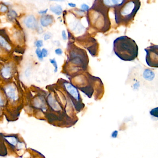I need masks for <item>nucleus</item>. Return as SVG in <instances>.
Wrapping results in <instances>:
<instances>
[{
  "mask_svg": "<svg viewBox=\"0 0 158 158\" xmlns=\"http://www.w3.org/2000/svg\"><path fill=\"white\" fill-rule=\"evenodd\" d=\"M24 23L27 27L30 29H36L38 26V22L35 16L30 15L25 19Z\"/></svg>",
  "mask_w": 158,
  "mask_h": 158,
  "instance_id": "8",
  "label": "nucleus"
},
{
  "mask_svg": "<svg viewBox=\"0 0 158 158\" xmlns=\"http://www.w3.org/2000/svg\"><path fill=\"white\" fill-rule=\"evenodd\" d=\"M62 86L71 100L72 104L76 110L80 111L83 109L85 105L83 103L79 90L72 83L65 80L62 81Z\"/></svg>",
  "mask_w": 158,
  "mask_h": 158,
  "instance_id": "6",
  "label": "nucleus"
},
{
  "mask_svg": "<svg viewBox=\"0 0 158 158\" xmlns=\"http://www.w3.org/2000/svg\"><path fill=\"white\" fill-rule=\"evenodd\" d=\"M146 62L149 67H158V45H153L145 49Z\"/></svg>",
  "mask_w": 158,
  "mask_h": 158,
  "instance_id": "7",
  "label": "nucleus"
},
{
  "mask_svg": "<svg viewBox=\"0 0 158 158\" xmlns=\"http://www.w3.org/2000/svg\"><path fill=\"white\" fill-rule=\"evenodd\" d=\"M62 37L64 41H66L67 39V37L66 35V32L65 30H63L62 32Z\"/></svg>",
  "mask_w": 158,
  "mask_h": 158,
  "instance_id": "28",
  "label": "nucleus"
},
{
  "mask_svg": "<svg viewBox=\"0 0 158 158\" xmlns=\"http://www.w3.org/2000/svg\"><path fill=\"white\" fill-rule=\"evenodd\" d=\"M55 53L57 55H61L63 54V51L60 48H57L55 50Z\"/></svg>",
  "mask_w": 158,
  "mask_h": 158,
  "instance_id": "27",
  "label": "nucleus"
},
{
  "mask_svg": "<svg viewBox=\"0 0 158 158\" xmlns=\"http://www.w3.org/2000/svg\"><path fill=\"white\" fill-rule=\"evenodd\" d=\"M109 8L103 4L102 1H95L87 11L89 26L100 33H105L110 28L109 16Z\"/></svg>",
  "mask_w": 158,
  "mask_h": 158,
  "instance_id": "1",
  "label": "nucleus"
},
{
  "mask_svg": "<svg viewBox=\"0 0 158 158\" xmlns=\"http://www.w3.org/2000/svg\"><path fill=\"white\" fill-rule=\"evenodd\" d=\"M157 111H158V108H156L154 109H152L150 111V114L151 115H153L155 117H157Z\"/></svg>",
  "mask_w": 158,
  "mask_h": 158,
  "instance_id": "24",
  "label": "nucleus"
},
{
  "mask_svg": "<svg viewBox=\"0 0 158 158\" xmlns=\"http://www.w3.org/2000/svg\"><path fill=\"white\" fill-rule=\"evenodd\" d=\"M0 46L3 47V48L9 50L11 49V46L7 41L3 37L0 36Z\"/></svg>",
  "mask_w": 158,
  "mask_h": 158,
  "instance_id": "16",
  "label": "nucleus"
},
{
  "mask_svg": "<svg viewBox=\"0 0 158 158\" xmlns=\"http://www.w3.org/2000/svg\"><path fill=\"white\" fill-rule=\"evenodd\" d=\"M4 102L3 99L1 98V96H0V106L3 105Z\"/></svg>",
  "mask_w": 158,
  "mask_h": 158,
  "instance_id": "32",
  "label": "nucleus"
},
{
  "mask_svg": "<svg viewBox=\"0 0 158 158\" xmlns=\"http://www.w3.org/2000/svg\"><path fill=\"white\" fill-rule=\"evenodd\" d=\"M8 10V9H7V7L6 6H5V5H1L0 6V12H6Z\"/></svg>",
  "mask_w": 158,
  "mask_h": 158,
  "instance_id": "23",
  "label": "nucleus"
},
{
  "mask_svg": "<svg viewBox=\"0 0 158 158\" xmlns=\"http://www.w3.org/2000/svg\"><path fill=\"white\" fill-rule=\"evenodd\" d=\"M70 45L68 63L73 71L71 77L87 71L89 64V58L86 51L77 47L73 43Z\"/></svg>",
  "mask_w": 158,
  "mask_h": 158,
  "instance_id": "4",
  "label": "nucleus"
},
{
  "mask_svg": "<svg viewBox=\"0 0 158 158\" xmlns=\"http://www.w3.org/2000/svg\"><path fill=\"white\" fill-rule=\"evenodd\" d=\"M97 78L87 72L85 75L80 73L72 77L70 81L77 89H80L89 98H91L94 91V82Z\"/></svg>",
  "mask_w": 158,
  "mask_h": 158,
  "instance_id": "5",
  "label": "nucleus"
},
{
  "mask_svg": "<svg viewBox=\"0 0 158 158\" xmlns=\"http://www.w3.org/2000/svg\"><path fill=\"white\" fill-rule=\"evenodd\" d=\"M35 46L37 47V48H41L43 46V41H41V40H38V41L35 42Z\"/></svg>",
  "mask_w": 158,
  "mask_h": 158,
  "instance_id": "22",
  "label": "nucleus"
},
{
  "mask_svg": "<svg viewBox=\"0 0 158 158\" xmlns=\"http://www.w3.org/2000/svg\"><path fill=\"white\" fill-rule=\"evenodd\" d=\"M51 11L57 15H60L63 12L62 7L60 5H52L50 7Z\"/></svg>",
  "mask_w": 158,
  "mask_h": 158,
  "instance_id": "14",
  "label": "nucleus"
},
{
  "mask_svg": "<svg viewBox=\"0 0 158 158\" xmlns=\"http://www.w3.org/2000/svg\"><path fill=\"white\" fill-rule=\"evenodd\" d=\"M113 50L119 59L125 61H133L138 55V47L136 42L127 36H121L115 39Z\"/></svg>",
  "mask_w": 158,
  "mask_h": 158,
  "instance_id": "2",
  "label": "nucleus"
},
{
  "mask_svg": "<svg viewBox=\"0 0 158 158\" xmlns=\"http://www.w3.org/2000/svg\"><path fill=\"white\" fill-rule=\"evenodd\" d=\"M68 5L69 6H70V7H76V4L75 3H68Z\"/></svg>",
  "mask_w": 158,
  "mask_h": 158,
  "instance_id": "31",
  "label": "nucleus"
},
{
  "mask_svg": "<svg viewBox=\"0 0 158 158\" xmlns=\"http://www.w3.org/2000/svg\"><path fill=\"white\" fill-rule=\"evenodd\" d=\"M7 16L9 19H10L11 20H14L16 18L17 16V14H16L15 11L14 10H11L9 12V13L7 14Z\"/></svg>",
  "mask_w": 158,
  "mask_h": 158,
  "instance_id": "17",
  "label": "nucleus"
},
{
  "mask_svg": "<svg viewBox=\"0 0 158 158\" xmlns=\"http://www.w3.org/2000/svg\"><path fill=\"white\" fill-rule=\"evenodd\" d=\"M125 0H105L102 1L104 5L110 9V7L115 8L121 5Z\"/></svg>",
  "mask_w": 158,
  "mask_h": 158,
  "instance_id": "10",
  "label": "nucleus"
},
{
  "mask_svg": "<svg viewBox=\"0 0 158 158\" xmlns=\"http://www.w3.org/2000/svg\"><path fill=\"white\" fill-rule=\"evenodd\" d=\"M90 7L88 5H87L86 4L83 3L81 5V10H82L83 12H86L89 10Z\"/></svg>",
  "mask_w": 158,
  "mask_h": 158,
  "instance_id": "21",
  "label": "nucleus"
},
{
  "mask_svg": "<svg viewBox=\"0 0 158 158\" xmlns=\"http://www.w3.org/2000/svg\"><path fill=\"white\" fill-rule=\"evenodd\" d=\"M52 35L51 33H45L44 35V40L45 41H47L48 39H50L51 38H52Z\"/></svg>",
  "mask_w": 158,
  "mask_h": 158,
  "instance_id": "25",
  "label": "nucleus"
},
{
  "mask_svg": "<svg viewBox=\"0 0 158 158\" xmlns=\"http://www.w3.org/2000/svg\"><path fill=\"white\" fill-rule=\"evenodd\" d=\"M48 101L49 105L54 110L56 111L60 110V106L58 102L54 99V97L52 96V95H50L49 96H48Z\"/></svg>",
  "mask_w": 158,
  "mask_h": 158,
  "instance_id": "13",
  "label": "nucleus"
},
{
  "mask_svg": "<svg viewBox=\"0 0 158 158\" xmlns=\"http://www.w3.org/2000/svg\"><path fill=\"white\" fill-rule=\"evenodd\" d=\"M42 54L43 55V57H47L48 54V51L45 48H43L41 50Z\"/></svg>",
  "mask_w": 158,
  "mask_h": 158,
  "instance_id": "26",
  "label": "nucleus"
},
{
  "mask_svg": "<svg viewBox=\"0 0 158 158\" xmlns=\"http://www.w3.org/2000/svg\"><path fill=\"white\" fill-rule=\"evenodd\" d=\"M36 54L37 55L38 58H39V60H42L43 59V57L42 54L41 50L39 48H37L36 50Z\"/></svg>",
  "mask_w": 158,
  "mask_h": 158,
  "instance_id": "20",
  "label": "nucleus"
},
{
  "mask_svg": "<svg viewBox=\"0 0 158 158\" xmlns=\"http://www.w3.org/2000/svg\"><path fill=\"white\" fill-rule=\"evenodd\" d=\"M41 24L44 27H47L53 23V17L51 15H44L41 18Z\"/></svg>",
  "mask_w": 158,
  "mask_h": 158,
  "instance_id": "11",
  "label": "nucleus"
},
{
  "mask_svg": "<svg viewBox=\"0 0 158 158\" xmlns=\"http://www.w3.org/2000/svg\"><path fill=\"white\" fill-rule=\"evenodd\" d=\"M47 11H48L47 9L44 10H41V11H39V13L40 14H41V15H45L47 13Z\"/></svg>",
  "mask_w": 158,
  "mask_h": 158,
  "instance_id": "30",
  "label": "nucleus"
},
{
  "mask_svg": "<svg viewBox=\"0 0 158 158\" xmlns=\"http://www.w3.org/2000/svg\"><path fill=\"white\" fill-rule=\"evenodd\" d=\"M11 68L9 66H6L4 67L1 71V74L5 79H9L11 76Z\"/></svg>",
  "mask_w": 158,
  "mask_h": 158,
  "instance_id": "15",
  "label": "nucleus"
},
{
  "mask_svg": "<svg viewBox=\"0 0 158 158\" xmlns=\"http://www.w3.org/2000/svg\"><path fill=\"white\" fill-rule=\"evenodd\" d=\"M6 139L8 141V142L9 143L12 145H16V143H17L16 139L14 137H7Z\"/></svg>",
  "mask_w": 158,
  "mask_h": 158,
  "instance_id": "18",
  "label": "nucleus"
},
{
  "mask_svg": "<svg viewBox=\"0 0 158 158\" xmlns=\"http://www.w3.org/2000/svg\"><path fill=\"white\" fill-rule=\"evenodd\" d=\"M5 93L7 97L11 100L15 101L18 98V93L15 87L12 85H9L5 89Z\"/></svg>",
  "mask_w": 158,
  "mask_h": 158,
  "instance_id": "9",
  "label": "nucleus"
},
{
  "mask_svg": "<svg viewBox=\"0 0 158 158\" xmlns=\"http://www.w3.org/2000/svg\"><path fill=\"white\" fill-rule=\"evenodd\" d=\"M118 135V131H115L113 132V133L112 134V137L113 138H116L117 137V135Z\"/></svg>",
  "mask_w": 158,
  "mask_h": 158,
  "instance_id": "29",
  "label": "nucleus"
},
{
  "mask_svg": "<svg viewBox=\"0 0 158 158\" xmlns=\"http://www.w3.org/2000/svg\"><path fill=\"white\" fill-rule=\"evenodd\" d=\"M155 72L149 69H145L143 72V77L147 81L153 80L155 79Z\"/></svg>",
  "mask_w": 158,
  "mask_h": 158,
  "instance_id": "12",
  "label": "nucleus"
},
{
  "mask_svg": "<svg viewBox=\"0 0 158 158\" xmlns=\"http://www.w3.org/2000/svg\"><path fill=\"white\" fill-rule=\"evenodd\" d=\"M141 6L139 0H125L121 5L114 8L115 23L126 25L134 20Z\"/></svg>",
  "mask_w": 158,
  "mask_h": 158,
  "instance_id": "3",
  "label": "nucleus"
},
{
  "mask_svg": "<svg viewBox=\"0 0 158 158\" xmlns=\"http://www.w3.org/2000/svg\"><path fill=\"white\" fill-rule=\"evenodd\" d=\"M50 62L53 65V66H54V72H57L58 70V64H57L56 61L55 60V59H50Z\"/></svg>",
  "mask_w": 158,
  "mask_h": 158,
  "instance_id": "19",
  "label": "nucleus"
}]
</instances>
